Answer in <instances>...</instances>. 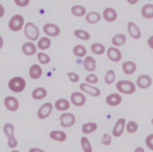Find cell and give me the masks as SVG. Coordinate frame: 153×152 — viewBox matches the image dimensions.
Wrapping results in <instances>:
<instances>
[{"label": "cell", "mask_w": 153, "mask_h": 152, "mask_svg": "<svg viewBox=\"0 0 153 152\" xmlns=\"http://www.w3.org/2000/svg\"><path fill=\"white\" fill-rule=\"evenodd\" d=\"M126 41V37L123 34H117L112 39V44L116 46L120 47L124 44Z\"/></svg>", "instance_id": "cell-29"}, {"label": "cell", "mask_w": 153, "mask_h": 152, "mask_svg": "<svg viewBox=\"0 0 153 152\" xmlns=\"http://www.w3.org/2000/svg\"><path fill=\"white\" fill-rule=\"evenodd\" d=\"M145 144L150 150L153 151V133H151L146 137Z\"/></svg>", "instance_id": "cell-39"}, {"label": "cell", "mask_w": 153, "mask_h": 152, "mask_svg": "<svg viewBox=\"0 0 153 152\" xmlns=\"http://www.w3.org/2000/svg\"><path fill=\"white\" fill-rule=\"evenodd\" d=\"M142 16L145 19L153 18V4H147L143 5L141 9Z\"/></svg>", "instance_id": "cell-23"}, {"label": "cell", "mask_w": 153, "mask_h": 152, "mask_svg": "<svg viewBox=\"0 0 153 152\" xmlns=\"http://www.w3.org/2000/svg\"><path fill=\"white\" fill-rule=\"evenodd\" d=\"M29 0H16L14 2L19 7H26L29 4Z\"/></svg>", "instance_id": "cell-42"}, {"label": "cell", "mask_w": 153, "mask_h": 152, "mask_svg": "<svg viewBox=\"0 0 153 152\" xmlns=\"http://www.w3.org/2000/svg\"><path fill=\"white\" fill-rule=\"evenodd\" d=\"M67 75L69 77V80H70L71 82H72V83H76L79 81V77L77 74H76L75 72H68L67 73Z\"/></svg>", "instance_id": "cell-41"}, {"label": "cell", "mask_w": 153, "mask_h": 152, "mask_svg": "<svg viewBox=\"0 0 153 152\" xmlns=\"http://www.w3.org/2000/svg\"><path fill=\"white\" fill-rule=\"evenodd\" d=\"M151 124L153 125V118L151 119Z\"/></svg>", "instance_id": "cell-50"}, {"label": "cell", "mask_w": 153, "mask_h": 152, "mask_svg": "<svg viewBox=\"0 0 153 152\" xmlns=\"http://www.w3.org/2000/svg\"><path fill=\"white\" fill-rule=\"evenodd\" d=\"M115 78L116 77L115 72L114 70L110 69L106 72L104 77V80L107 84H111L115 81Z\"/></svg>", "instance_id": "cell-35"}, {"label": "cell", "mask_w": 153, "mask_h": 152, "mask_svg": "<svg viewBox=\"0 0 153 152\" xmlns=\"http://www.w3.org/2000/svg\"><path fill=\"white\" fill-rule=\"evenodd\" d=\"M148 44L149 47L153 49V35L151 36L148 39Z\"/></svg>", "instance_id": "cell-44"}, {"label": "cell", "mask_w": 153, "mask_h": 152, "mask_svg": "<svg viewBox=\"0 0 153 152\" xmlns=\"http://www.w3.org/2000/svg\"><path fill=\"white\" fill-rule=\"evenodd\" d=\"M134 152H145V150L142 147H138L134 149Z\"/></svg>", "instance_id": "cell-45"}, {"label": "cell", "mask_w": 153, "mask_h": 152, "mask_svg": "<svg viewBox=\"0 0 153 152\" xmlns=\"http://www.w3.org/2000/svg\"><path fill=\"white\" fill-rule=\"evenodd\" d=\"M115 86L118 91L126 95H131L136 91V86L128 80H120L116 83Z\"/></svg>", "instance_id": "cell-1"}, {"label": "cell", "mask_w": 153, "mask_h": 152, "mask_svg": "<svg viewBox=\"0 0 153 152\" xmlns=\"http://www.w3.org/2000/svg\"><path fill=\"white\" fill-rule=\"evenodd\" d=\"M38 48L41 50L48 49L51 45V41L47 37L41 38L37 44Z\"/></svg>", "instance_id": "cell-34"}, {"label": "cell", "mask_w": 153, "mask_h": 152, "mask_svg": "<svg viewBox=\"0 0 153 152\" xmlns=\"http://www.w3.org/2000/svg\"><path fill=\"white\" fill-rule=\"evenodd\" d=\"M29 152H46L44 150L39 148H36V147H32L30 148L29 150Z\"/></svg>", "instance_id": "cell-43"}, {"label": "cell", "mask_w": 153, "mask_h": 152, "mask_svg": "<svg viewBox=\"0 0 153 152\" xmlns=\"http://www.w3.org/2000/svg\"><path fill=\"white\" fill-rule=\"evenodd\" d=\"M22 51L26 55L31 56L34 54L36 51V48L35 44L32 42H25L22 47Z\"/></svg>", "instance_id": "cell-22"}, {"label": "cell", "mask_w": 153, "mask_h": 152, "mask_svg": "<svg viewBox=\"0 0 153 152\" xmlns=\"http://www.w3.org/2000/svg\"><path fill=\"white\" fill-rule=\"evenodd\" d=\"M138 129L139 125L134 121H129L126 124V130L128 133H134L137 131Z\"/></svg>", "instance_id": "cell-36"}, {"label": "cell", "mask_w": 153, "mask_h": 152, "mask_svg": "<svg viewBox=\"0 0 153 152\" xmlns=\"http://www.w3.org/2000/svg\"><path fill=\"white\" fill-rule=\"evenodd\" d=\"M44 33L50 37H57L60 34V29L56 24L49 23L44 25L43 27Z\"/></svg>", "instance_id": "cell-12"}, {"label": "cell", "mask_w": 153, "mask_h": 152, "mask_svg": "<svg viewBox=\"0 0 153 152\" xmlns=\"http://www.w3.org/2000/svg\"><path fill=\"white\" fill-rule=\"evenodd\" d=\"M97 129V124L94 122H88L82 124V132L85 134H90Z\"/></svg>", "instance_id": "cell-26"}, {"label": "cell", "mask_w": 153, "mask_h": 152, "mask_svg": "<svg viewBox=\"0 0 153 152\" xmlns=\"http://www.w3.org/2000/svg\"><path fill=\"white\" fill-rule=\"evenodd\" d=\"M91 50L95 54L101 55L105 52V47L99 42H95L91 45Z\"/></svg>", "instance_id": "cell-31"}, {"label": "cell", "mask_w": 153, "mask_h": 152, "mask_svg": "<svg viewBox=\"0 0 153 152\" xmlns=\"http://www.w3.org/2000/svg\"><path fill=\"white\" fill-rule=\"evenodd\" d=\"M70 99L72 104L76 107H82L86 102L85 95L79 92H73L71 95Z\"/></svg>", "instance_id": "cell-8"}, {"label": "cell", "mask_w": 153, "mask_h": 152, "mask_svg": "<svg viewBox=\"0 0 153 152\" xmlns=\"http://www.w3.org/2000/svg\"><path fill=\"white\" fill-rule=\"evenodd\" d=\"M129 4H131V5H133V4H135L136 3H137L138 2V1H127Z\"/></svg>", "instance_id": "cell-48"}, {"label": "cell", "mask_w": 153, "mask_h": 152, "mask_svg": "<svg viewBox=\"0 0 153 152\" xmlns=\"http://www.w3.org/2000/svg\"><path fill=\"white\" fill-rule=\"evenodd\" d=\"M10 152H20V151H19L18 150H13V151H11Z\"/></svg>", "instance_id": "cell-49"}, {"label": "cell", "mask_w": 153, "mask_h": 152, "mask_svg": "<svg viewBox=\"0 0 153 152\" xmlns=\"http://www.w3.org/2000/svg\"><path fill=\"white\" fill-rule=\"evenodd\" d=\"M54 106L57 110L60 111H64L70 108V103L68 100L64 98H61L57 99L55 102Z\"/></svg>", "instance_id": "cell-20"}, {"label": "cell", "mask_w": 153, "mask_h": 152, "mask_svg": "<svg viewBox=\"0 0 153 152\" xmlns=\"http://www.w3.org/2000/svg\"><path fill=\"white\" fill-rule=\"evenodd\" d=\"M79 89L81 91L93 97H99L101 93V92L99 88L84 83L80 84Z\"/></svg>", "instance_id": "cell-7"}, {"label": "cell", "mask_w": 153, "mask_h": 152, "mask_svg": "<svg viewBox=\"0 0 153 152\" xmlns=\"http://www.w3.org/2000/svg\"><path fill=\"white\" fill-rule=\"evenodd\" d=\"M85 80L86 82L90 83V84H94L97 83L98 81V77L96 74H91L88 75L85 78Z\"/></svg>", "instance_id": "cell-40"}, {"label": "cell", "mask_w": 153, "mask_h": 152, "mask_svg": "<svg viewBox=\"0 0 153 152\" xmlns=\"http://www.w3.org/2000/svg\"><path fill=\"white\" fill-rule=\"evenodd\" d=\"M47 95V91L43 87H38L32 92V97L35 100L44 99Z\"/></svg>", "instance_id": "cell-24"}, {"label": "cell", "mask_w": 153, "mask_h": 152, "mask_svg": "<svg viewBox=\"0 0 153 152\" xmlns=\"http://www.w3.org/2000/svg\"><path fill=\"white\" fill-rule=\"evenodd\" d=\"M152 83V80L151 77L146 74L140 75L136 80V84L140 89H145L149 87Z\"/></svg>", "instance_id": "cell-11"}, {"label": "cell", "mask_w": 153, "mask_h": 152, "mask_svg": "<svg viewBox=\"0 0 153 152\" xmlns=\"http://www.w3.org/2000/svg\"><path fill=\"white\" fill-rule=\"evenodd\" d=\"M60 124L63 127H70L72 126L75 121V116L71 113H65L60 116Z\"/></svg>", "instance_id": "cell-5"}, {"label": "cell", "mask_w": 153, "mask_h": 152, "mask_svg": "<svg viewBox=\"0 0 153 152\" xmlns=\"http://www.w3.org/2000/svg\"><path fill=\"white\" fill-rule=\"evenodd\" d=\"M42 74V71L40 66L37 64L32 65L29 69V75L33 79L39 78Z\"/></svg>", "instance_id": "cell-25"}, {"label": "cell", "mask_w": 153, "mask_h": 152, "mask_svg": "<svg viewBox=\"0 0 153 152\" xmlns=\"http://www.w3.org/2000/svg\"><path fill=\"white\" fill-rule=\"evenodd\" d=\"M125 126H126L125 118H119L116 121L115 124L113 127V129L112 130L113 136L117 138L123 135V132L124 130Z\"/></svg>", "instance_id": "cell-10"}, {"label": "cell", "mask_w": 153, "mask_h": 152, "mask_svg": "<svg viewBox=\"0 0 153 152\" xmlns=\"http://www.w3.org/2000/svg\"><path fill=\"white\" fill-rule=\"evenodd\" d=\"M83 65L84 69L88 72H93L96 68V60L90 56H88L85 58Z\"/></svg>", "instance_id": "cell-18"}, {"label": "cell", "mask_w": 153, "mask_h": 152, "mask_svg": "<svg viewBox=\"0 0 153 152\" xmlns=\"http://www.w3.org/2000/svg\"><path fill=\"white\" fill-rule=\"evenodd\" d=\"M71 13L75 16L81 17L85 15L86 13V9L84 7L80 5H74L71 8Z\"/></svg>", "instance_id": "cell-30"}, {"label": "cell", "mask_w": 153, "mask_h": 152, "mask_svg": "<svg viewBox=\"0 0 153 152\" xmlns=\"http://www.w3.org/2000/svg\"><path fill=\"white\" fill-rule=\"evenodd\" d=\"M100 142L103 145H105V146L110 145L111 144V142H112L111 135L108 133H104L101 138Z\"/></svg>", "instance_id": "cell-38"}, {"label": "cell", "mask_w": 153, "mask_h": 152, "mask_svg": "<svg viewBox=\"0 0 153 152\" xmlns=\"http://www.w3.org/2000/svg\"><path fill=\"white\" fill-rule=\"evenodd\" d=\"M73 53L77 57H84L87 54V49L82 45H76L73 48Z\"/></svg>", "instance_id": "cell-32"}, {"label": "cell", "mask_w": 153, "mask_h": 152, "mask_svg": "<svg viewBox=\"0 0 153 152\" xmlns=\"http://www.w3.org/2000/svg\"><path fill=\"white\" fill-rule=\"evenodd\" d=\"M101 19L100 14L96 11H91L87 14L85 16L86 21L90 24H95Z\"/></svg>", "instance_id": "cell-27"}, {"label": "cell", "mask_w": 153, "mask_h": 152, "mask_svg": "<svg viewBox=\"0 0 153 152\" xmlns=\"http://www.w3.org/2000/svg\"><path fill=\"white\" fill-rule=\"evenodd\" d=\"M3 132L7 138V141L14 139V127L13 124L10 123H5L3 126Z\"/></svg>", "instance_id": "cell-21"}, {"label": "cell", "mask_w": 153, "mask_h": 152, "mask_svg": "<svg viewBox=\"0 0 153 152\" xmlns=\"http://www.w3.org/2000/svg\"><path fill=\"white\" fill-rule=\"evenodd\" d=\"M8 88L13 92L20 93L24 90L26 87L25 80L20 77L12 78L8 82Z\"/></svg>", "instance_id": "cell-2"}, {"label": "cell", "mask_w": 153, "mask_h": 152, "mask_svg": "<svg viewBox=\"0 0 153 152\" xmlns=\"http://www.w3.org/2000/svg\"><path fill=\"white\" fill-rule=\"evenodd\" d=\"M74 34L76 38L82 40H88L90 38V34L82 29H76L74 31Z\"/></svg>", "instance_id": "cell-33"}, {"label": "cell", "mask_w": 153, "mask_h": 152, "mask_svg": "<svg viewBox=\"0 0 153 152\" xmlns=\"http://www.w3.org/2000/svg\"><path fill=\"white\" fill-rule=\"evenodd\" d=\"M4 13H5L4 8L1 4H0V17H2L4 16Z\"/></svg>", "instance_id": "cell-46"}, {"label": "cell", "mask_w": 153, "mask_h": 152, "mask_svg": "<svg viewBox=\"0 0 153 152\" xmlns=\"http://www.w3.org/2000/svg\"><path fill=\"white\" fill-rule=\"evenodd\" d=\"M24 33L27 38L31 41H36L39 35V31L37 26L32 22H27L25 27Z\"/></svg>", "instance_id": "cell-3"}, {"label": "cell", "mask_w": 153, "mask_h": 152, "mask_svg": "<svg viewBox=\"0 0 153 152\" xmlns=\"http://www.w3.org/2000/svg\"><path fill=\"white\" fill-rule=\"evenodd\" d=\"M50 138L57 142H63L67 139L66 133L62 130H53L50 132Z\"/></svg>", "instance_id": "cell-16"}, {"label": "cell", "mask_w": 153, "mask_h": 152, "mask_svg": "<svg viewBox=\"0 0 153 152\" xmlns=\"http://www.w3.org/2000/svg\"><path fill=\"white\" fill-rule=\"evenodd\" d=\"M3 43H4L3 39H2V38L1 37V36H0V49H1V48H2V47Z\"/></svg>", "instance_id": "cell-47"}, {"label": "cell", "mask_w": 153, "mask_h": 152, "mask_svg": "<svg viewBox=\"0 0 153 152\" xmlns=\"http://www.w3.org/2000/svg\"><path fill=\"white\" fill-rule=\"evenodd\" d=\"M121 96L117 93H113L108 95L106 99V103L111 107H117L122 102Z\"/></svg>", "instance_id": "cell-13"}, {"label": "cell", "mask_w": 153, "mask_h": 152, "mask_svg": "<svg viewBox=\"0 0 153 152\" xmlns=\"http://www.w3.org/2000/svg\"><path fill=\"white\" fill-rule=\"evenodd\" d=\"M103 16L105 20L109 22H114L117 18V13L116 11L111 7L105 9L103 12Z\"/></svg>", "instance_id": "cell-17"}, {"label": "cell", "mask_w": 153, "mask_h": 152, "mask_svg": "<svg viewBox=\"0 0 153 152\" xmlns=\"http://www.w3.org/2000/svg\"><path fill=\"white\" fill-rule=\"evenodd\" d=\"M24 23V19L22 16L19 14H16L13 16L8 22L9 28L14 32L20 31Z\"/></svg>", "instance_id": "cell-4"}, {"label": "cell", "mask_w": 153, "mask_h": 152, "mask_svg": "<svg viewBox=\"0 0 153 152\" xmlns=\"http://www.w3.org/2000/svg\"><path fill=\"white\" fill-rule=\"evenodd\" d=\"M53 111V105L50 102L44 104L38 110L37 116L39 119H45L50 116Z\"/></svg>", "instance_id": "cell-6"}, {"label": "cell", "mask_w": 153, "mask_h": 152, "mask_svg": "<svg viewBox=\"0 0 153 152\" xmlns=\"http://www.w3.org/2000/svg\"><path fill=\"white\" fill-rule=\"evenodd\" d=\"M107 56L108 59L114 62H118L122 58V54L119 49L116 47H109L107 50Z\"/></svg>", "instance_id": "cell-14"}, {"label": "cell", "mask_w": 153, "mask_h": 152, "mask_svg": "<svg viewBox=\"0 0 153 152\" xmlns=\"http://www.w3.org/2000/svg\"><path fill=\"white\" fill-rule=\"evenodd\" d=\"M137 68L136 64L132 61H126L122 64V69L124 74L131 75L133 74Z\"/></svg>", "instance_id": "cell-19"}, {"label": "cell", "mask_w": 153, "mask_h": 152, "mask_svg": "<svg viewBox=\"0 0 153 152\" xmlns=\"http://www.w3.org/2000/svg\"><path fill=\"white\" fill-rule=\"evenodd\" d=\"M37 57H38V59L39 63L41 64H43V65L48 63L51 60L50 56L48 55H47V54L42 53V52L38 53L37 54Z\"/></svg>", "instance_id": "cell-37"}, {"label": "cell", "mask_w": 153, "mask_h": 152, "mask_svg": "<svg viewBox=\"0 0 153 152\" xmlns=\"http://www.w3.org/2000/svg\"><path fill=\"white\" fill-rule=\"evenodd\" d=\"M127 31L130 36L133 39H137L141 37V32L139 27L133 22H129L127 24Z\"/></svg>", "instance_id": "cell-15"}, {"label": "cell", "mask_w": 153, "mask_h": 152, "mask_svg": "<svg viewBox=\"0 0 153 152\" xmlns=\"http://www.w3.org/2000/svg\"><path fill=\"white\" fill-rule=\"evenodd\" d=\"M81 148L84 152H93V148L89 139L85 136H82L80 139Z\"/></svg>", "instance_id": "cell-28"}, {"label": "cell", "mask_w": 153, "mask_h": 152, "mask_svg": "<svg viewBox=\"0 0 153 152\" xmlns=\"http://www.w3.org/2000/svg\"><path fill=\"white\" fill-rule=\"evenodd\" d=\"M4 104L5 108L10 111H16L19 108V102L17 98L14 96H7L5 98Z\"/></svg>", "instance_id": "cell-9"}]
</instances>
